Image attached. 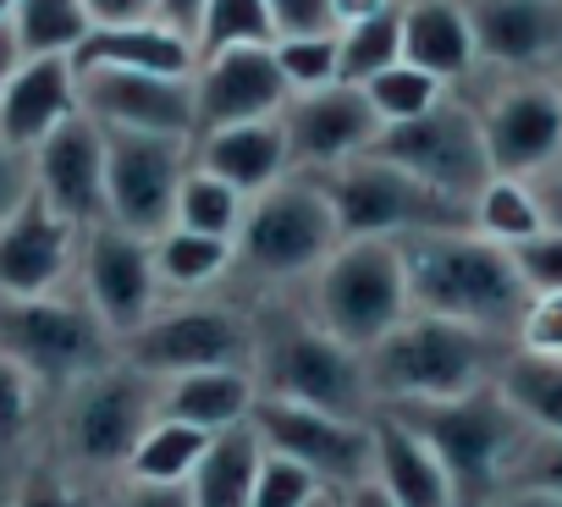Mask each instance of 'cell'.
<instances>
[{
	"label": "cell",
	"instance_id": "obj_1",
	"mask_svg": "<svg viewBox=\"0 0 562 507\" xmlns=\"http://www.w3.org/2000/svg\"><path fill=\"white\" fill-rule=\"evenodd\" d=\"M397 248H403L414 315L480 326V331L518 342L529 288L502 243H491L480 232H436V237H403Z\"/></svg>",
	"mask_w": 562,
	"mask_h": 507
},
{
	"label": "cell",
	"instance_id": "obj_2",
	"mask_svg": "<svg viewBox=\"0 0 562 507\" xmlns=\"http://www.w3.org/2000/svg\"><path fill=\"white\" fill-rule=\"evenodd\" d=\"M254 381H259V397L321 408L331 419L381 414L364 375V353L342 348L331 331L315 326L310 309H293V304H265L254 315Z\"/></svg>",
	"mask_w": 562,
	"mask_h": 507
},
{
	"label": "cell",
	"instance_id": "obj_3",
	"mask_svg": "<svg viewBox=\"0 0 562 507\" xmlns=\"http://www.w3.org/2000/svg\"><path fill=\"white\" fill-rule=\"evenodd\" d=\"M518 342L480 331V326H458V320H436V315H408L397 331H386L370 353H364V375L381 408L397 403H452L469 392L496 386V370L507 364Z\"/></svg>",
	"mask_w": 562,
	"mask_h": 507
},
{
	"label": "cell",
	"instance_id": "obj_4",
	"mask_svg": "<svg viewBox=\"0 0 562 507\" xmlns=\"http://www.w3.org/2000/svg\"><path fill=\"white\" fill-rule=\"evenodd\" d=\"M342 243L348 237L337 226V210H331V193L321 188V177L293 171L276 188L248 199L243 226L232 237V271L259 288L310 282Z\"/></svg>",
	"mask_w": 562,
	"mask_h": 507
},
{
	"label": "cell",
	"instance_id": "obj_5",
	"mask_svg": "<svg viewBox=\"0 0 562 507\" xmlns=\"http://www.w3.org/2000/svg\"><path fill=\"white\" fill-rule=\"evenodd\" d=\"M386 414H397L408 430L425 436V447L441 458L452 480L458 507H491L507 491L518 441L529 436V425L496 397V386L452 397V403H397Z\"/></svg>",
	"mask_w": 562,
	"mask_h": 507
},
{
	"label": "cell",
	"instance_id": "obj_6",
	"mask_svg": "<svg viewBox=\"0 0 562 507\" xmlns=\"http://www.w3.org/2000/svg\"><path fill=\"white\" fill-rule=\"evenodd\" d=\"M304 309L342 348L370 353L386 331H397L414 315L403 248L386 243V237H348L331 260L310 277V304Z\"/></svg>",
	"mask_w": 562,
	"mask_h": 507
},
{
	"label": "cell",
	"instance_id": "obj_7",
	"mask_svg": "<svg viewBox=\"0 0 562 507\" xmlns=\"http://www.w3.org/2000/svg\"><path fill=\"white\" fill-rule=\"evenodd\" d=\"M321 188L331 193L342 237L403 243V237H436V232H474V204L419 182L414 171H403L381 155H359V160L326 171Z\"/></svg>",
	"mask_w": 562,
	"mask_h": 507
},
{
	"label": "cell",
	"instance_id": "obj_8",
	"mask_svg": "<svg viewBox=\"0 0 562 507\" xmlns=\"http://www.w3.org/2000/svg\"><path fill=\"white\" fill-rule=\"evenodd\" d=\"M0 353L29 370L34 386L72 392L94 370L116 364V337L83 298H0Z\"/></svg>",
	"mask_w": 562,
	"mask_h": 507
},
{
	"label": "cell",
	"instance_id": "obj_9",
	"mask_svg": "<svg viewBox=\"0 0 562 507\" xmlns=\"http://www.w3.org/2000/svg\"><path fill=\"white\" fill-rule=\"evenodd\" d=\"M155 419H160V381L116 359L67 392L61 452L89 474H127V458Z\"/></svg>",
	"mask_w": 562,
	"mask_h": 507
},
{
	"label": "cell",
	"instance_id": "obj_10",
	"mask_svg": "<svg viewBox=\"0 0 562 507\" xmlns=\"http://www.w3.org/2000/svg\"><path fill=\"white\" fill-rule=\"evenodd\" d=\"M116 353L155 381L199 370H254V315L232 304H160Z\"/></svg>",
	"mask_w": 562,
	"mask_h": 507
},
{
	"label": "cell",
	"instance_id": "obj_11",
	"mask_svg": "<svg viewBox=\"0 0 562 507\" xmlns=\"http://www.w3.org/2000/svg\"><path fill=\"white\" fill-rule=\"evenodd\" d=\"M188 171H193L188 138L105 127V221L149 243L166 237L177 226V193Z\"/></svg>",
	"mask_w": 562,
	"mask_h": 507
},
{
	"label": "cell",
	"instance_id": "obj_12",
	"mask_svg": "<svg viewBox=\"0 0 562 507\" xmlns=\"http://www.w3.org/2000/svg\"><path fill=\"white\" fill-rule=\"evenodd\" d=\"M370 155L414 171L419 182H430V188H441V193H452L463 204H474V193L496 177L491 171V155H485L480 111L463 105V100H452V94L441 105H430L425 116H414V122L381 127V138H375Z\"/></svg>",
	"mask_w": 562,
	"mask_h": 507
},
{
	"label": "cell",
	"instance_id": "obj_13",
	"mask_svg": "<svg viewBox=\"0 0 562 507\" xmlns=\"http://www.w3.org/2000/svg\"><path fill=\"white\" fill-rule=\"evenodd\" d=\"M248 425L259 430L265 452L310 469L326 491H353L375 474V419H331L321 408L259 397Z\"/></svg>",
	"mask_w": 562,
	"mask_h": 507
},
{
	"label": "cell",
	"instance_id": "obj_14",
	"mask_svg": "<svg viewBox=\"0 0 562 507\" xmlns=\"http://www.w3.org/2000/svg\"><path fill=\"white\" fill-rule=\"evenodd\" d=\"M78 282H83V304L100 315V326L116 337V348L166 304V288H160V271H155V243L133 237L111 221L83 232Z\"/></svg>",
	"mask_w": 562,
	"mask_h": 507
},
{
	"label": "cell",
	"instance_id": "obj_15",
	"mask_svg": "<svg viewBox=\"0 0 562 507\" xmlns=\"http://www.w3.org/2000/svg\"><path fill=\"white\" fill-rule=\"evenodd\" d=\"M281 133H288V149H293V171L326 177V171L375 149L381 116L364 100V89L331 83V89H315V94H293L288 111H281Z\"/></svg>",
	"mask_w": 562,
	"mask_h": 507
},
{
	"label": "cell",
	"instance_id": "obj_16",
	"mask_svg": "<svg viewBox=\"0 0 562 507\" xmlns=\"http://www.w3.org/2000/svg\"><path fill=\"white\" fill-rule=\"evenodd\" d=\"M474 111L496 177H535L562 155V94L551 78H513Z\"/></svg>",
	"mask_w": 562,
	"mask_h": 507
},
{
	"label": "cell",
	"instance_id": "obj_17",
	"mask_svg": "<svg viewBox=\"0 0 562 507\" xmlns=\"http://www.w3.org/2000/svg\"><path fill=\"white\" fill-rule=\"evenodd\" d=\"M293 100L288 78L276 67V45H248V50H221L199 61L193 72V138L237 127V122H270Z\"/></svg>",
	"mask_w": 562,
	"mask_h": 507
},
{
	"label": "cell",
	"instance_id": "obj_18",
	"mask_svg": "<svg viewBox=\"0 0 562 507\" xmlns=\"http://www.w3.org/2000/svg\"><path fill=\"white\" fill-rule=\"evenodd\" d=\"M78 105L111 133H160L193 144V78L94 67L78 72Z\"/></svg>",
	"mask_w": 562,
	"mask_h": 507
},
{
	"label": "cell",
	"instance_id": "obj_19",
	"mask_svg": "<svg viewBox=\"0 0 562 507\" xmlns=\"http://www.w3.org/2000/svg\"><path fill=\"white\" fill-rule=\"evenodd\" d=\"M34 193L78 232L105 226V127L94 116L78 111L34 149Z\"/></svg>",
	"mask_w": 562,
	"mask_h": 507
},
{
	"label": "cell",
	"instance_id": "obj_20",
	"mask_svg": "<svg viewBox=\"0 0 562 507\" xmlns=\"http://www.w3.org/2000/svg\"><path fill=\"white\" fill-rule=\"evenodd\" d=\"M83 232L61 221L40 193L0 226V298H50L78 266Z\"/></svg>",
	"mask_w": 562,
	"mask_h": 507
},
{
	"label": "cell",
	"instance_id": "obj_21",
	"mask_svg": "<svg viewBox=\"0 0 562 507\" xmlns=\"http://www.w3.org/2000/svg\"><path fill=\"white\" fill-rule=\"evenodd\" d=\"M474 56L513 78L551 72L562 56V0H463Z\"/></svg>",
	"mask_w": 562,
	"mask_h": 507
},
{
	"label": "cell",
	"instance_id": "obj_22",
	"mask_svg": "<svg viewBox=\"0 0 562 507\" xmlns=\"http://www.w3.org/2000/svg\"><path fill=\"white\" fill-rule=\"evenodd\" d=\"M78 105V72L67 56H23V67L12 72V83L0 89V138L18 149H40L61 122H72Z\"/></svg>",
	"mask_w": 562,
	"mask_h": 507
},
{
	"label": "cell",
	"instance_id": "obj_23",
	"mask_svg": "<svg viewBox=\"0 0 562 507\" xmlns=\"http://www.w3.org/2000/svg\"><path fill=\"white\" fill-rule=\"evenodd\" d=\"M193 166L232 182L243 199H254L276 188L281 177H293V149H288V133H281V116H270V122H237V127L193 138Z\"/></svg>",
	"mask_w": 562,
	"mask_h": 507
},
{
	"label": "cell",
	"instance_id": "obj_24",
	"mask_svg": "<svg viewBox=\"0 0 562 507\" xmlns=\"http://www.w3.org/2000/svg\"><path fill=\"white\" fill-rule=\"evenodd\" d=\"M94 67L193 78L199 56H193V40H182L166 23H127V29H89V40L72 50V72H94Z\"/></svg>",
	"mask_w": 562,
	"mask_h": 507
},
{
	"label": "cell",
	"instance_id": "obj_25",
	"mask_svg": "<svg viewBox=\"0 0 562 507\" xmlns=\"http://www.w3.org/2000/svg\"><path fill=\"white\" fill-rule=\"evenodd\" d=\"M403 61L441 83H458L480 67L463 0H403Z\"/></svg>",
	"mask_w": 562,
	"mask_h": 507
},
{
	"label": "cell",
	"instance_id": "obj_26",
	"mask_svg": "<svg viewBox=\"0 0 562 507\" xmlns=\"http://www.w3.org/2000/svg\"><path fill=\"white\" fill-rule=\"evenodd\" d=\"M375 480L397 507H458L441 458L397 414H375Z\"/></svg>",
	"mask_w": 562,
	"mask_h": 507
},
{
	"label": "cell",
	"instance_id": "obj_27",
	"mask_svg": "<svg viewBox=\"0 0 562 507\" xmlns=\"http://www.w3.org/2000/svg\"><path fill=\"white\" fill-rule=\"evenodd\" d=\"M259 403V381L254 370H199V375H177L160 381V414L182 419L204 436H221L232 425H243Z\"/></svg>",
	"mask_w": 562,
	"mask_h": 507
},
{
	"label": "cell",
	"instance_id": "obj_28",
	"mask_svg": "<svg viewBox=\"0 0 562 507\" xmlns=\"http://www.w3.org/2000/svg\"><path fill=\"white\" fill-rule=\"evenodd\" d=\"M259 469H265V441L243 419V425L210 436V452L199 458V469L188 480V496H193V507H248Z\"/></svg>",
	"mask_w": 562,
	"mask_h": 507
},
{
	"label": "cell",
	"instance_id": "obj_29",
	"mask_svg": "<svg viewBox=\"0 0 562 507\" xmlns=\"http://www.w3.org/2000/svg\"><path fill=\"white\" fill-rule=\"evenodd\" d=\"M496 397L540 436H562V359L513 348L496 370Z\"/></svg>",
	"mask_w": 562,
	"mask_h": 507
},
{
	"label": "cell",
	"instance_id": "obj_30",
	"mask_svg": "<svg viewBox=\"0 0 562 507\" xmlns=\"http://www.w3.org/2000/svg\"><path fill=\"white\" fill-rule=\"evenodd\" d=\"M204 452H210V436H204V430H193V425L160 414V419L144 430V441L133 447L122 480H144V485H188Z\"/></svg>",
	"mask_w": 562,
	"mask_h": 507
},
{
	"label": "cell",
	"instance_id": "obj_31",
	"mask_svg": "<svg viewBox=\"0 0 562 507\" xmlns=\"http://www.w3.org/2000/svg\"><path fill=\"white\" fill-rule=\"evenodd\" d=\"M155 271H160L166 293H199V288L232 277V243L171 226L166 237H155Z\"/></svg>",
	"mask_w": 562,
	"mask_h": 507
},
{
	"label": "cell",
	"instance_id": "obj_32",
	"mask_svg": "<svg viewBox=\"0 0 562 507\" xmlns=\"http://www.w3.org/2000/svg\"><path fill=\"white\" fill-rule=\"evenodd\" d=\"M403 61V0L364 23H348L337 34V83L364 89L370 78H381L386 67Z\"/></svg>",
	"mask_w": 562,
	"mask_h": 507
},
{
	"label": "cell",
	"instance_id": "obj_33",
	"mask_svg": "<svg viewBox=\"0 0 562 507\" xmlns=\"http://www.w3.org/2000/svg\"><path fill=\"white\" fill-rule=\"evenodd\" d=\"M94 18L83 12V0H18V12H12V34L23 45V56H67L89 40Z\"/></svg>",
	"mask_w": 562,
	"mask_h": 507
},
{
	"label": "cell",
	"instance_id": "obj_34",
	"mask_svg": "<svg viewBox=\"0 0 562 507\" xmlns=\"http://www.w3.org/2000/svg\"><path fill=\"white\" fill-rule=\"evenodd\" d=\"M474 232L491 237V243H502V248H513V243L546 232V215H540L529 182H524V177H491V182L474 193Z\"/></svg>",
	"mask_w": 562,
	"mask_h": 507
},
{
	"label": "cell",
	"instance_id": "obj_35",
	"mask_svg": "<svg viewBox=\"0 0 562 507\" xmlns=\"http://www.w3.org/2000/svg\"><path fill=\"white\" fill-rule=\"evenodd\" d=\"M248 45H276V23L265 0H210L193 34V56L210 61L221 50H248Z\"/></svg>",
	"mask_w": 562,
	"mask_h": 507
},
{
	"label": "cell",
	"instance_id": "obj_36",
	"mask_svg": "<svg viewBox=\"0 0 562 507\" xmlns=\"http://www.w3.org/2000/svg\"><path fill=\"white\" fill-rule=\"evenodd\" d=\"M243 210H248V199L232 188V182H221V177H210V171H188L182 177V193H177V226L182 232H204V237H237V226H243Z\"/></svg>",
	"mask_w": 562,
	"mask_h": 507
},
{
	"label": "cell",
	"instance_id": "obj_37",
	"mask_svg": "<svg viewBox=\"0 0 562 507\" xmlns=\"http://www.w3.org/2000/svg\"><path fill=\"white\" fill-rule=\"evenodd\" d=\"M364 100L375 105L381 127H397V122H414V116H425L430 105H441V100H447V83L430 78V72H419V67H408V61H397V67H386L381 78L364 83Z\"/></svg>",
	"mask_w": 562,
	"mask_h": 507
},
{
	"label": "cell",
	"instance_id": "obj_38",
	"mask_svg": "<svg viewBox=\"0 0 562 507\" xmlns=\"http://www.w3.org/2000/svg\"><path fill=\"white\" fill-rule=\"evenodd\" d=\"M276 67L293 94H315L337 83V34H310V40H276Z\"/></svg>",
	"mask_w": 562,
	"mask_h": 507
},
{
	"label": "cell",
	"instance_id": "obj_39",
	"mask_svg": "<svg viewBox=\"0 0 562 507\" xmlns=\"http://www.w3.org/2000/svg\"><path fill=\"white\" fill-rule=\"evenodd\" d=\"M321 491H326V485H321L310 469H299V463H288V458L265 452V469H259V480H254L248 507H310Z\"/></svg>",
	"mask_w": 562,
	"mask_h": 507
},
{
	"label": "cell",
	"instance_id": "obj_40",
	"mask_svg": "<svg viewBox=\"0 0 562 507\" xmlns=\"http://www.w3.org/2000/svg\"><path fill=\"white\" fill-rule=\"evenodd\" d=\"M507 485H529V491H551L562 496V436H540L529 430L513 452V469H507Z\"/></svg>",
	"mask_w": 562,
	"mask_h": 507
},
{
	"label": "cell",
	"instance_id": "obj_41",
	"mask_svg": "<svg viewBox=\"0 0 562 507\" xmlns=\"http://www.w3.org/2000/svg\"><path fill=\"white\" fill-rule=\"evenodd\" d=\"M507 254H513V266H518L529 298H535V293H562V232H557V226H546V232L513 243Z\"/></svg>",
	"mask_w": 562,
	"mask_h": 507
},
{
	"label": "cell",
	"instance_id": "obj_42",
	"mask_svg": "<svg viewBox=\"0 0 562 507\" xmlns=\"http://www.w3.org/2000/svg\"><path fill=\"white\" fill-rule=\"evenodd\" d=\"M276 40H310V34H337V0H265Z\"/></svg>",
	"mask_w": 562,
	"mask_h": 507
},
{
	"label": "cell",
	"instance_id": "obj_43",
	"mask_svg": "<svg viewBox=\"0 0 562 507\" xmlns=\"http://www.w3.org/2000/svg\"><path fill=\"white\" fill-rule=\"evenodd\" d=\"M518 348L562 359V293H535L529 298V309L518 320Z\"/></svg>",
	"mask_w": 562,
	"mask_h": 507
},
{
	"label": "cell",
	"instance_id": "obj_44",
	"mask_svg": "<svg viewBox=\"0 0 562 507\" xmlns=\"http://www.w3.org/2000/svg\"><path fill=\"white\" fill-rule=\"evenodd\" d=\"M34 397H40V386L29 381V370H18L7 353H0V441H12L29 425Z\"/></svg>",
	"mask_w": 562,
	"mask_h": 507
},
{
	"label": "cell",
	"instance_id": "obj_45",
	"mask_svg": "<svg viewBox=\"0 0 562 507\" xmlns=\"http://www.w3.org/2000/svg\"><path fill=\"white\" fill-rule=\"evenodd\" d=\"M34 199V155L0 138V226Z\"/></svg>",
	"mask_w": 562,
	"mask_h": 507
},
{
	"label": "cell",
	"instance_id": "obj_46",
	"mask_svg": "<svg viewBox=\"0 0 562 507\" xmlns=\"http://www.w3.org/2000/svg\"><path fill=\"white\" fill-rule=\"evenodd\" d=\"M12 507H100L89 491H78L72 480H61V474H34L23 491H18V502Z\"/></svg>",
	"mask_w": 562,
	"mask_h": 507
},
{
	"label": "cell",
	"instance_id": "obj_47",
	"mask_svg": "<svg viewBox=\"0 0 562 507\" xmlns=\"http://www.w3.org/2000/svg\"><path fill=\"white\" fill-rule=\"evenodd\" d=\"M100 507H193L188 485H144V480H116V491Z\"/></svg>",
	"mask_w": 562,
	"mask_h": 507
},
{
	"label": "cell",
	"instance_id": "obj_48",
	"mask_svg": "<svg viewBox=\"0 0 562 507\" xmlns=\"http://www.w3.org/2000/svg\"><path fill=\"white\" fill-rule=\"evenodd\" d=\"M94 29H127V23H155V0H83Z\"/></svg>",
	"mask_w": 562,
	"mask_h": 507
},
{
	"label": "cell",
	"instance_id": "obj_49",
	"mask_svg": "<svg viewBox=\"0 0 562 507\" xmlns=\"http://www.w3.org/2000/svg\"><path fill=\"white\" fill-rule=\"evenodd\" d=\"M529 182V193H535V204H540V215H546V226H557L562 232V155L557 160H546L535 177H524Z\"/></svg>",
	"mask_w": 562,
	"mask_h": 507
},
{
	"label": "cell",
	"instance_id": "obj_50",
	"mask_svg": "<svg viewBox=\"0 0 562 507\" xmlns=\"http://www.w3.org/2000/svg\"><path fill=\"white\" fill-rule=\"evenodd\" d=\"M204 7H210V0H155V23H166V29H177L182 40H193Z\"/></svg>",
	"mask_w": 562,
	"mask_h": 507
},
{
	"label": "cell",
	"instance_id": "obj_51",
	"mask_svg": "<svg viewBox=\"0 0 562 507\" xmlns=\"http://www.w3.org/2000/svg\"><path fill=\"white\" fill-rule=\"evenodd\" d=\"M337 496H342V507H397V502L381 491V480H375V474H370V480H359L353 491H337Z\"/></svg>",
	"mask_w": 562,
	"mask_h": 507
},
{
	"label": "cell",
	"instance_id": "obj_52",
	"mask_svg": "<svg viewBox=\"0 0 562 507\" xmlns=\"http://www.w3.org/2000/svg\"><path fill=\"white\" fill-rule=\"evenodd\" d=\"M491 507H562V496H551V491H529V485H507Z\"/></svg>",
	"mask_w": 562,
	"mask_h": 507
},
{
	"label": "cell",
	"instance_id": "obj_53",
	"mask_svg": "<svg viewBox=\"0 0 562 507\" xmlns=\"http://www.w3.org/2000/svg\"><path fill=\"white\" fill-rule=\"evenodd\" d=\"M386 7H397V0H337V34H342L348 23H364V18L386 12Z\"/></svg>",
	"mask_w": 562,
	"mask_h": 507
},
{
	"label": "cell",
	"instance_id": "obj_54",
	"mask_svg": "<svg viewBox=\"0 0 562 507\" xmlns=\"http://www.w3.org/2000/svg\"><path fill=\"white\" fill-rule=\"evenodd\" d=\"M23 67V45H18V34H12V23H0V89L12 83V72Z\"/></svg>",
	"mask_w": 562,
	"mask_h": 507
},
{
	"label": "cell",
	"instance_id": "obj_55",
	"mask_svg": "<svg viewBox=\"0 0 562 507\" xmlns=\"http://www.w3.org/2000/svg\"><path fill=\"white\" fill-rule=\"evenodd\" d=\"M310 507H342V496H337V491H321V496H315Z\"/></svg>",
	"mask_w": 562,
	"mask_h": 507
},
{
	"label": "cell",
	"instance_id": "obj_56",
	"mask_svg": "<svg viewBox=\"0 0 562 507\" xmlns=\"http://www.w3.org/2000/svg\"><path fill=\"white\" fill-rule=\"evenodd\" d=\"M551 89H557V94H562V56H557V61H551Z\"/></svg>",
	"mask_w": 562,
	"mask_h": 507
}]
</instances>
